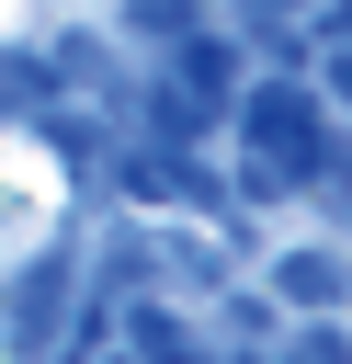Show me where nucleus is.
<instances>
[{
    "mask_svg": "<svg viewBox=\"0 0 352 364\" xmlns=\"http://www.w3.org/2000/svg\"><path fill=\"white\" fill-rule=\"evenodd\" d=\"M45 102V80H34V57H0V114H34Z\"/></svg>",
    "mask_w": 352,
    "mask_h": 364,
    "instance_id": "1",
    "label": "nucleus"
}]
</instances>
